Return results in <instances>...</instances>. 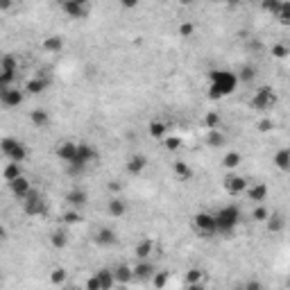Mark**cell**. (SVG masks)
Returning <instances> with one entry per match:
<instances>
[{"label": "cell", "instance_id": "cell-1", "mask_svg": "<svg viewBox=\"0 0 290 290\" xmlns=\"http://www.w3.org/2000/svg\"><path fill=\"white\" fill-rule=\"evenodd\" d=\"M209 79H211V86H209V98L211 100H222V98L231 95L236 91V84L240 82L236 73L231 71H211Z\"/></svg>", "mask_w": 290, "mask_h": 290}, {"label": "cell", "instance_id": "cell-2", "mask_svg": "<svg viewBox=\"0 0 290 290\" xmlns=\"http://www.w3.org/2000/svg\"><path fill=\"white\" fill-rule=\"evenodd\" d=\"M93 161H98V150H95L93 145H89V143H79L77 157L71 161V163H66V170H68V175L77 177V175H82Z\"/></svg>", "mask_w": 290, "mask_h": 290}, {"label": "cell", "instance_id": "cell-3", "mask_svg": "<svg viewBox=\"0 0 290 290\" xmlns=\"http://www.w3.org/2000/svg\"><path fill=\"white\" fill-rule=\"evenodd\" d=\"M240 222V209L238 207H222L215 213V229L218 234H231Z\"/></svg>", "mask_w": 290, "mask_h": 290}, {"label": "cell", "instance_id": "cell-4", "mask_svg": "<svg viewBox=\"0 0 290 290\" xmlns=\"http://www.w3.org/2000/svg\"><path fill=\"white\" fill-rule=\"evenodd\" d=\"M0 150H2V154H5L9 161H18V163H23L25 159H27V148H25L21 141H16V138H2L0 141Z\"/></svg>", "mask_w": 290, "mask_h": 290}, {"label": "cell", "instance_id": "cell-5", "mask_svg": "<svg viewBox=\"0 0 290 290\" xmlns=\"http://www.w3.org/2000/svg\"><path fill=\"white\" fill-rule=\"evenodd\" d=\"M249 105H252V109H256V111H265V109L277 105V93H274L272 86H261V89L252 95V102H249Z\"/></svg>", "mask_w": 290, "mask_h": 290}, {"label": "cell", "instance_id": "cell-6", "mask_svg": "<svg viewBox=\"0 0 290 290\" xmlns=\"http://www.w3.org/2000/svg\"><path fill=\"white\" fill-rule=\"evenodd\" d=\"M193 225L200 231L202 238H211L213 234H218V229H215V213L200 211V213H195V218H193Z\"/></svg>", "mask_w": 290, "mask_h": 290}, {"label": "cell", "instance_id": "cell-7", "mask_svg": "<svg viewBox=\"0 0 290 290\" xmlns=\"http://www.w3.org/2000/svg\"><path fill=\"white\" fill-rule=\"evenodd\" d=\"M23 211L27 215H32V218H39V215H46L48 207H46V200H43L36 190H32L30 195L23 200Z\"/></svg>", "mask_w": 290, "mask_h": 290}, {"label": "cell", "instance_id": "cell-8", "mask_svg": "<svg viewBox=\"0 0 290 290\" xmlns=\"http://www.w3.org/2000/svg\"><path fill=\"white\" fill-rule=\"evenodd\" d=\"M245 188H247V179L245 177H240V175H227L225 177V190L229 195H240Z\"/></svg>", "mask_w": 290, "mask_h": 290}, {"label": "cell", "instance_id": "cell-9", "mask_svg": "<svg viewBox=\"0 0 290 290\" xmlns=\"http://www.w3.org/2000/svg\"><path fill=\"white\" fill-rule=\"evenodd\" d=\"M0 102L5 105V107H18L21 102H23V91L18 89H12V86H7V89H0Z\"/></svg>", "mask_w": 290, "mask_h": 290}, {"label": "cell", "instance_id": "cell-10", "mask_svg": "<svg viewBox=\"0 0 290 290\" xmlns=\"http://www.w3.org/2000/svg\"><path fill=\"white\" fill-rule=\"evenodd\" d=\"M9 188H12V193H14V197H18V200H25V197L32 193V186H30V182L21 175L18 179H14V182H9Z\"/></svg>", "mask_w": 290, "mask_h": 290}, {"label": "cell", "instance_id": "cell-11", "mask_svg": "<svg viewBox=\"0 0 290 290\" xmlns=\"http://www.w3.org/2000/svg\"><path fill=\"white\" fill-rule=\"evenodd\" d=\"M77 150H79V143L64 141V143H59V148H57V157H59L61 161H66V163H71L77 157Z\"/></svg>", "mask_w": 290, "mask_h": 290}, {"label": "cell", "instance_id": "cell-12", "mask_svg": "<svg viewBox=\"0 0 290 290\" xmlns=\"http://www.w3.org/2000/svg\"><path fill=\"white\" fill-rule=\"evenodd\" d=\"M61 7H64V12L68 14L71 18H84L86 14H89V7L79 5V2H75V0H64Z\"/></svg>", "mask_w": 290, "mask_h": 290}, {"label": "cell", "instance_id": "cell-13", "mask_svg": "<svg viewBox=\"0 0 290 290\" xmlns=\"http://www.w3.org/2000/svg\"><path fill=\"white\" fill-rule=\"evenodd\" d=\"M116 240H118V236H116V231L109 229V227H102V229H98V234H95V243L100 245V247H111V245H116Z\"/></svg>", "mask_w": 290, "mask_h": 290}, {"label": "cell", "instance_id": "cell-14", "mask_svg": "<svg viewBox=\"0 0 290 290\" xmlns=\"http://www.w3.org/2000/svg\"><path fill=\"white\" fill-rule=\"evenodd\" d=\"M145 168H148V157L145 154H134V157L127 159V172L130 175H141Z\"/></svg>", "mask_w": 290, "mask_h": 290}, {"label": "cell", "instance_id": "cell-15", "mask_svg": "<svg viewBox=\"0 0 290 290\" xmlns=\"http://www.w3.org/2000/svg\"><path fill=\"white\" fill-rule=\"evenodd\" d=\"M48 86H50V82H48L46 77H32L30 82L25 84V91L30 95H39V93H43Z\"/></svg>", "mask_w": 290, "mask_h": 290}, {"label": "cell", "instance_id": "cell-16", "mask_svg": "<svg viewBox=\"0 0 290 290\" xmlns=\"http://www.w3.org/2000/svg\"><path fill=\"white\" fill-rule=\"evenodd\" d=\"M86 200H89V195H86V190H82V188H73L71 193L66 195V202H68L73 209L84 207V204H86Z\"/></svg>", "mask_w": 290, "mask_h": 290}, {"label": "cell", "instance_id": "cell-17", "mask_svg": "<svg viewBox=\"0 0 290 290\" xmlns=\"http://www.w3.org/2000/svg\"><path fill=\"white\" fill-rule=\"evenodd\" d=\"M107 211H109L111 218H120V215L127 213V202L120 200V197H111L109 204H107Z\"/></svg>", "mask_w": 290, "mask_h": 290}, {"label": "cell", "instance_id": "cell-18", "mask_svg": "<svg viewBox=\"0 0 290 290\" xmlns=\"http://www.w3.org/2000/svg\"><path fill=\"white\" fill-rule=\"evenodd\" d=\"M134 277L141 279V281H145V279L154 277V267H152V263H148L145 259L138 261V265L134 267Z\"/></svg>", "mask_w": 290, "mask_h": 290}, {"label": "cell", "instance_id": "cell-19", "mask_svg": "<svg viewBox=\"0 0 290 290\" xmlns=\"http://www.w3.org/2000/svg\"><path fill=\"white\" fill-rule=\"evenodd\" d=\"M113 274H116V284L118 286H127L132 281V277H134V270L127 265H118L116 270H113Z\"/></svg>", "mask_w": 290, "mask_h": 290}, {"label": "cell", "instance_id": "cell-20", "mask_svg": "<svg viewBox=\"0 0 290 290\" xmlns=\"http://www.w3.org/2000/svg\"><path fill=\"white\" fill-rule=\"evenodd\" d=\"M98 279H100L102 284V290H109L116 286V274H113V270H107V267H102V270H98Z\"/></svg>", "mask_w": 290, "mask_h": 290}, {"label": "cell", "instance_id": "cell-21", "mask_svg": "<svg viewBox=\"0 0 290 290\" xmlns=\"http://www.w3.org/2000/svg\"><path fill=\"white\" fill-rule=\"evenodd\" d=\"M148 132H150V136H152V138L163 141V138H166V132H168V125L163 123V120H152L150 127H148Z\"/></svg>", "mask_w": 290, "mask_h": 290}, {"label": "cell", "instance_id": "cell-22", "mask_svg": "<svg viewBox=\"0 0 290 290\" xmlns=\"http://www.w3.org/2000/svg\"><path fill=\"white\" fill-rule=\"evenodd\" d=\"M154 252V243L150 240V238H143L141 243L136 245V249H134V254H136V259L138 261H143V259H148L150 254Z\"/></svg>", "mask_w": 290, "mask_h": 290}, {"label": "cell", "instance_id": "cell-23", "mask_svg": "<svg viewBox=\"0 0 290 290\" xmlns=\"http://www.w3.org/2000/svg\"><path fill=\"white\" fill-rule=\"evenodd\" d=\"M274 166L279 168V170H290V150L284 148V150H279L277 154H274Z\"/></svg>", "mask_w": 290, "mask_h": 290}, {"label": "cell", "instance_id": "cell-24", "mask_svg": "<svg viewBox=\"0 0 290 290\" xmlns=\"http://www.w3.org/2000/svg\"><path fill=\"white\" fill-rule=\"evenodd\" d=\"M61 48H64V39L61 36H46L43 39V50H48V53H61Z\"/></svg>", "mask_w": 290, "mask_h": 290}, {"label": "cell", "instance_id": "cell-25", "mask_svg": "<svg viewBox=\"0 0 290 290\" xmlns=\"http://www.w3.org/2000/svg\"><path fill=\"white\" fill-rule=\"evenodd\" d=\"M23 175V170H21V163L18 161H12V163H7V168L2 170V177H5V182H14V179H18Z\"/></svg>", "mask_w": 290, "mask_h": 290}, {"label": "cell", "instance_id": "cell-26", "mask_svg": "<svg viewBox=\"0 0 290 290\" xmlns=\"http://www.w3.org/2000/svg\"><path fill=\"white\" fill-rule=\"evenodd\" d=\"M30 120L34 127H39V130H43V127H48V123H50V116H48L43 109H34V111L30 113Z\"/></svg>", "mask_w": 290, "mask_h": 290}, {"label": "cell", "instance_id": "cell-27", "mask_svg": "<svg viewBox=\"0 0 290 290\" xmlns=\"http://www.w3.org/2000/svg\"><path fill=\"white\" fill-rule=\"evenodd\" d=\"M265 225H267V231H272V234H279V231H284V227H286V220H284V215L272 213V215H270V218L265 220Z\"/></svg>", "mask_w": 290, "mask_h": 290}, {"label": "cell", "instance_id": "cell-28", "mask_svg": "<svg viewBox=\"0 0 290 290\" xmlns=\"http://www.w3.org/2000/svg\"><path fill=\"white\" fill-rule=\"evenodd\" d=\"M265 197H267V186L265 184H254L252 188H249V200L252 202H265Z\"/></svg>", "mask_w": 290, "mask_h": 290}, {"label": "cell", "instance_id": "cell-29", "mask_svg": "<svg viewBox=\"0 0 290 290\" xmlns=\"http://www.w3.org/2000/svg\"><path fill=\"white\" fill-rule=\"evenodd\" d=\"M225 134L222 132H218V130H209V134H207V145L209 148H222L225 145Z\"/></svg>", "mask_w": 290, "mask_h": 290}, {"label": "cell", "instance_id": "cell-30", "mask_svg": "<svg viewBox=\"0 0 290 290\" xmlns=\"http://www.w3.org/2000/svg\"><path fill=\"white\" fill-rule=\"evenodd\" d=\"M202 277H204V272H202L200 267H190L188 272H186V284H188L190 288H200Z\"/></svg>", "mask_w": 290, "mask_h": 290}, {"label": "cell", "instance_id": "cell-31", "mask_svg": "<svg viewBox=\"0 0 290 290\" xmlns=\"http://www.w3.org/2000/svg\"><path fill=\"white\" fill-rule=\"evenodd\" d=\"M175 175H177L182 182H188V179L193 177V170H190V166L186 161H175Z\"/></svg>", "mask_w": 290, "mask_h": 290}, {"label": "cell", "instance_id": "cell-32", "mask_svg": "<svg viewBox=\"0 0 290 290\" xmlns=\"http://www.w3.org/2000/svg\"><path fill=\"white\" fill-rule=\"evenodd\" d=\"M240 161H243V157L238 152H227L225 159H222V166H225L227 170H236V168L240 166Z\"/></svg>", "mask_w": 290, "mask_h": 290}, {"label": "cell", "instance_id": "cell-33", "mask_svg": "<svg viewBox=\"0 0 290 290\" xmlns=\"http://www.w3.org/2000/svg\"><path fill=\"white\" fill-rule=\"evenodd\" d=\"M281 2H284V0H263V2H261V7H263V12L272 14V16L277 18V14L281 12Z\"/></svg>", "mask_w": 290, "mask_h": 290}, {"label": "cell", "instance_id": "cell-34", "mask_svg": "<svg viewBox=\"0 0 290 290\" xmlns=\"http://www.w3.org/2000/svg\"><path fill=\"white\" fill-rule=\"evenodd\" d=\"M277 21L281 25H286V27L290 25V0H284V2H281V12L277 14Z\"/></svg>", "mask_w": 290, "mask_h": 290}, {"label": "cell", "instance_id": "cell-35", "mask_svg": "<svg viewBox=\"0 0 290 290\" xmlns=\"http://www.w3.org/2000/svg\"><path fill=\"white\" fill-rule=\"evenodd\" d=\"M50 243H53V247L61 249L68 245V236H66V231H54L53 236H50Z\"/></svg>", "mask_w": 290, "mask_h": 290}, {"label": "cell", "instance_id": "cell-36", "mask_svg": "<svg viewBox=\"0 0 290 290\" xmlns=\"http://www.w3.org/2000/svg\"><path fill=\"white\" fill-rule=\"evenodd\" d=\"M0 71H14V73H18V61L14 59L12 54H5V57L0 59Z\"/></svg>", "mask_w": 290, "mask_h": 290}, {"label": "cell", "instance_id": "cell-37", "mask_svg": "<svg viewBox=\"0 0 290 290\" xmlns=\"http://www.w3.org/2000/svg\"><path fill=\"white\" fill-rule=\"evenodd\" d=\"M236 75H238V79H240V82H252V79L256 77V68H254V66H243V68H240Z\"/></svg>", "mask_w": 290, "mask_h": 290}, {"label": "cell", "instance_id": "cell-38", "mask_svg": "<svg viewBox=\"0 0 290 290\" xmlns=\"http://www.w3.org/2000/svg\"><path fill=\"white\" fill-rule=\"evenodd\" d=\"M220 120H222V118H220V113H218V111H209L207 116H204V125H207L209 130H218V127H220Z\"/></svg>", "mask_w": 290, "mask_h": 290}, {"label": "cell", "instance_id": "cell-39", "mask_svg": "<svg viewBox=\"0 0 290 290\" xmlns=\"http://www.w3.org/2000/svg\"><path fill=\"white\" fill-rule=\"evenodd\" d=\"M182 145H184V143H182V138H179V136H166V138H163V148H166L168 152H177Z\"/></svg>", "mask_w": 290, "mask_h": 290}, {"label": "cell", "instance_id": "cell-40", "mask_svg": "<svg viewBox=\"0 0 290 290\" xmlns=\"http://www.w3.org/2000/svg\"><path fill=\"white\" fill-rule=\"evenodd\" d=\"M14 79H16V73H14V71H0V89L12 86Z\"/></svg>", "mask_w": 290, "mask_h": 290}, {"label": "cell", "instance_id": "cell-41", "mask_svg": "<svg viewBox=\"0 0 290 290\" xmlns=\"http://www.w3.org/2000/svg\"><path fill=\"white\" fill-rule=\"evenodd\" d=\"M252 218H254L256 222H265V220L270 218V211H267V209L263 207V204H259V207H256L254 211H252Z\"/></svg>", "mask_w": 290, "mask_h": 290}, {"label": "cell", "instance_id": "cell-42", "mask_svg": "<svg viewBox=\"0 0 290 290\" xmlns=\"http://www.w3.org/2000/svg\"><path fill=\"white\" fill-rule=\"evenodd\" d=\"M290 54L288 46H284V43H274L272 46V57H277V59H286Z\"/></svg>", "mask_w": 290, "mask_h": 290}, {"label": "cell", "instance_id": "cell-43", "mask_svg": "<svg viewBox=\"0 0 290 290\" xmlns=\"http://www.w3.org/2000/svg\"><path fill=\"white\" fill-rule=\"evenodd\" d=\"M66 281V270H61V267H57V270H53V274H50V284L54 286H61Z\"/></svg>", "mask_w": 290, "mask_h": 290}, {"label": "cell", "instance_id": "cell-44", "mask_svg": "<svg viewBox=\"0 0 290 290\" xmlns=\"http://www.w3.org/2000/svg\"><path fill=\"white\" fill-rule=\"evenodd\" d=\"M79 220H82V215L77 213L75 209H71V211H66V213H64V222H66V225H77Z\"/></svg>", "mask_w": 290, "mask_h": 290}, {"label": "cell", "instance_id": "cell-45", "mask_svg": "<svg viewBox=\"0 0 290 290\" xmlns=\"http://www.w3.org/2000/svg\"><path fill=\"white\" fill-rule=\"evenodd\" d=\"M193 32H195V25L193 23H182L179 25V36H184V39H190Z\"/></svg>", "mask_w": 290, "mask_h": 290}, {"label": "cell", "instance_id": "cell-46", "mask_svg": "<svg viewBox=\"0 0 290 290\" xmlns=\"http://www.w3.org/2000/svg\"><path fill=\"white\" fill-rule=\"evenodd\" d=\"M157 288H163L168 284V272H154V281H152Z\"/></svg>", "mask_w": 290, "mask_h": 290}, {"label": "cell", "instance_id": "cell-47", "mask_svg": "<svg viewBox=\"0 0 290 290\" xmlns=\"http://www.w3.org/2000/svg\"><path fill=\"white\" fill-rule=\"evenodd\" d=\"M86 288H89V290H102V284H100V279H98V274L86 281Z\"/></svg>", "mask_w": 290, "mask_h": 290}, {"label": "cell", "instance_id": "cell-48", "mask_svg": "<svg viewBox=\"0 0 290 290\" xmlns=\"http://www.w3.org/2000/svg\"><path fill=\"white\" fill-rule=\"evenodd\" d=\"M270 130H274V120L265 118V120H261L259 123V132H270Z\"/></svg>", "mask_w": 290, "mask_h": 290}, {"label": "cell", "instance_id": "cell-49", "mask_svg": "<svg viewBox=\"0 0 290 290\" xmlns=\"http://www.w3.org/2000/svg\"><path fill=\"white\" fill-rule=\"evenodd\" d=\"M120 5H123L125 9H134V7L138 5V0H120Z\"/></svg>", "mask_w": 290, "mask_h": 290}, {"label": "cell", "instance_id": "cell-50", "mask_svg": "<svg viewBox=\"0 0 290 290\" xmlns=\"http://www.w3.org/2000/svg\"><path fill=\"white\" fill-rule=\"evenodd\" d=\"M9 7H12V0H0V9H2V12H7Z\"/></svg>", "mask_w": 290, "mask_h": 290}, {"label": "cell", "instance_id": "cell-51", "mask_svg": "<svg viewBox=\"0 0 290 290\" xmlns=\"http://www.w3.org/2000/svg\"><path fill=\"white\" fill-rule=\"evenodd\" d=\"M179 2H182V5H193L195 0H179Z\"/></svg>", "mask_w": 290, "mask_h": 290}, {"label": "cell", "instance_id": "cell-52", "mask_svg": "<svg viewBox=\"0 0 290 290\" xmlns=\"http://www.w3.org/2000/svg\"><path fill=\"white\" fill-rule=\"evenodd\" d=\"M222 2H231L234 5V2H243V0H222Z\"/></svg>", "mask_w": 290, "mask_h": 290}, {"label": "cell", "instance_id": "cell-53", "mask_svg": "<svg viewBox=\"0 0 290 290\" xmlns=\"http://www.w3.org/2000/svg\"><path fill=\"white\" fill-rule=\"evenodd\" d=\"M75 2H79V5H86V2H89V0H75Z\"/></svg>", "mask_w": 290, "mask_h": 290}]
</instances>
